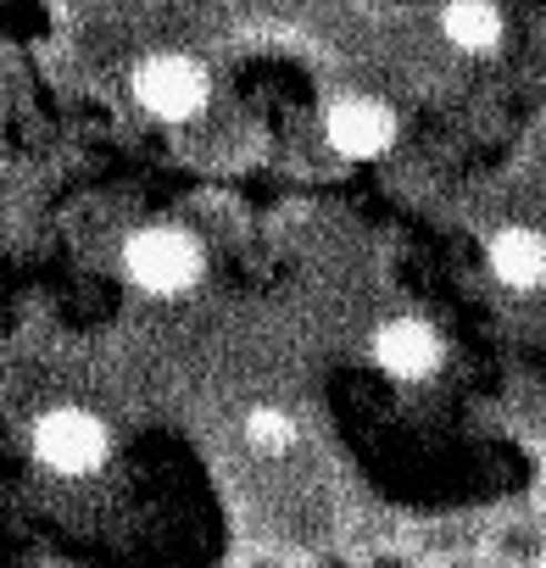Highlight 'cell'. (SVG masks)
<instances>
[{"label": "cell", "instance_id": "9c48e42d", "mask_svg": "<svg viewBox=\"0 0 546 568\" xmlns=\"http://www.w3.org/2000/svg\"><path fill=\"white\" fill-rule=\"evenodd\" d=\"M240 435H245V446H251L256 457H285V452H296V440H302V424H296L285 407L256 402V407L245 413Z\"/></svg>", "mask_w": 546, "mask_h": 568}, {"label": "cell", "instance_id": "8fae6325", "mask_svg": "<svg viewBox=\"0 0 546 568\" xmlns=\"http://www.w3.org/2000/svg\"><path fill=\"white\" fill-rule=\"evenodd\" d=\"M240 568H307V557H296L285 546H256V551L240 557Z\"/></svg>", "mask_w": 546, "mask_h": 568}, {"label": "cell", "instance_id": "5b68a950", "mask_svg": "<svg viewBox=\"0 0 546 568\" xmlns=\"http://www.w3.org/2000/svg\"><path fill=\"white\" fill-rule=\"evenodd\" d=\"M368 357L396 385H424V379H435L446 368V335L429 318H418V313H396V318H385L374 329Z\"/></svg>", "mask_w": 546, "mask_h": 568}, {"label": "cell", "instance_id": "4fadbf2b", "mask_svg": "<svg viewBox=\"0 0 546 568\" xmlns=\"http://www.w3.org/2000/svg\"><path fill=\"white\" fill-rule=\"evenodd\" d=\"M424 568H496V562H491L485 546H479V551H446V557H429Z\"/></svg>", "mask_w": 546, "mask_h": 568}, {"label": "cell", "instance_id": "30bf717a", "mask_svg": "<svg viewBox=\"0 0 546 568\" xmlns=\"http://www.w3.org/2000/svg\"><path fill=\"white\" fill-rule=\"evenodd\" d=\"M357 568H424V551L413 540H380V546H357Z\"/></svg>", "mask_w": 546, "mask_h": 568}, {"label": "cell", "instance_id": "9a60e30c", "mask_svg": "<svg viewBox=\"0 0 546 568\" xmlns=\"http://www.w3.org/2000/svg\"><path fill=\"white\" fill-rule=\"evenodd\" d=\"M540 123H546V112H540Z\"/></svg>", "mask_w": 546, "mask_h": 568}, {"label": "cell", "instance_id": "7a4b0ae2", "mask_svg": "<svg viewBox=\"0 0 546 568\" xmlns=\"http://www.w3.org/2000/svg\"><path fill=\"white\" fill-rule=\"evenodd\" d=\"M29 452L57 479H95L112 463V424L95 407L57 402L29 424Z\"/></svg>", "mask_w": 546, "mask_h": 568}, {"label": "cell", "instance_id": "277c9868", "mask_svg": "<svg viewBox=\"0 0 546 568\" xmlns=\"http://www.w3.org/2000/svg\"><path fill=\"white\" fill-rule=\"evenodd\" d=\"M396 134H402L396 112L380 95H368V90H341L324 106V140L346 162H380L396 145Z\"/></svg>", "mask_w": 546, "mask_h": 568}, {"label": "cell", "instance_id": "3957f363", "mask_svg": "<svg viewBox=\"0 0 546 568\" xmlns=\"http://www.w3.org/2000/svg\"><path fill=\"white\" fill-rule=\"evenodd\" d=\"M129 95H134V106L151 123L184 129V123L206 118V106H212V73L190 51H145L129 68Z\"/></svg>", "mask_w": 546, "mask_h": 568}, {"label": "cell", "instance_id": "52a82bcc", "mask_svg": "<svg viewBox=\"0 0 546 568\" xmlns=\"http://www.w3.org/2000/svg\"><path fill=\"white\" fill-rule=\"evenodd\" d=\"M435 23H441V40L457 57H496L502 40H507L502 0H446Z\"/></svg>", "mask_w": 546, "mask_h": 568}, {"label": "cell", "instance_id": "5bb4252c", "mask_svg": "<svg viewBox=\"0 0 546 568\" xmlns=\"http://www.w3.org/2000/svg\"><path fill=\"white\" fill-rule=\"evenodd\" d=\"M535 507H540V513H546V490H540V496H535Z\"/></svg>", "mask_w": 546, "mask_h": 568}, {"label": "cell", "instance_id": "8992f818", "mask_svg": "<svg viewBox=\"0 0 546 568\" xmlns=\"http://www.w3.org/2000/svg\"><path fill=\"white\" fill-rule=\"evenodd\" d=\"M485 267H491V278L502 284V291H513V296L546 291V229L502 223L485 240Z\"/></svg>", "mask_w": 546, "mask_h": 568}, {"label": "cell", "instance_id": "6da1fadb", "mask_svg": "<svg viewBox=\"0 0 546 568\" xmlns=\"http://www.w3.org/2000/svg\"><path fill=\"white\" fill-rule=\"evenodd\" d=\"M118 267H123V278L134 284L140 296H151V302H179V296L195 291L201 273H206V245H201L195 229L156 217V223H140V229L123 234Z\"/></svg>", "mask_w": 546, "mask_h": 568}, {"label": "cell", "instance_id": "ba28073f", "mask_svg": "<svg viewBox=\"0 0 546 568\" xmlns=\"http://www.w3.org/2000/svg\"><path fill=\"white\" fill-rule=\"evenodd\" d=\"M485 557L496 568H546V513L507 507L485 524Z\"/></svg>", "mask_w": 546, "mask_h": 568}, {"label": "cell", "instance_id": "7c38bea8", "mask_svg": "<svg viewBox=\"0 0 546 568\" xmlns=\"http://www.w3.org/2000/svg\"><path fill=\"white\" fill-rule=\"evenodd\" d=\"M307 568H357V546H318L307 551Z\"/></svg>", "mask_w": 546, "mask_h": 568}]
</instances>
